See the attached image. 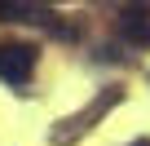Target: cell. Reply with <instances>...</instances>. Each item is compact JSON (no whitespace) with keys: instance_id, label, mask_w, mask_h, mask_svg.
Returning <instances> with one entry per match:
<instances>
[{"instance_id":"1","label":"cell","mask_w":150,"mask_h":146,"mask_svg":"<svg viewBox=\"0 0 150 146\" xmlns=\"http://www.w3.org/2000/svg\"><path fill=\"white\" fill-rule=\"evenodd\" d=\"M35 71V49L22 44V40H9L0 44V80L5 84H27Z\"/></svg>"},{"instance_id":"2","label":"cell","mask_w":150,"mask_h":146,"mask_svg":"<svg viewBox=\"0 0 150 146\" xmlns=\"http://www.w3.org/2000/svg\"><path fill=\"white\" fill-rule=\"evenodd\" d=\"M119 36L132 44H150V5L146 0H132L119 9Z\"/></svg>"},{"instance_id":"3","label":"cell","mask_w":150,"mask_h":146,"mask_svg":"<svg viewBox=\"0 0 150 146\" xmlns=\"http://www.w3.org/2000/svg\"><path fill=\"white\" fill-rule=\"evenodd\" d=\"M22 18V0H0V22H13Z\"/></svg>"},{"instance_id":"4","label":"cell","mask_w":150,"mask_h":146,"mask_svg":"<svg viewBox=\"0 0 150 146\" xmlns=\"http://www.w3.org/2000/svg\"><path fill=\"white\" fill-rule=\"evenodd\" d=\"M137 146H150V142H137Z\"/></svg>"}]
</instances>
